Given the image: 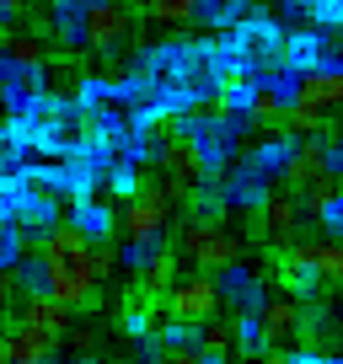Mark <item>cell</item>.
<instances>
[{
    "label": "cell",
    "instance_id": "cell-33",
    "mask_svg": "<svg viewBox=\"0 0 343 364\" xmlns=\"http://www.w3.org/2000/svg\"><path fill=\"white\" fill-rule=\"evenodd\" d=\"M22 252H27V236L6 220V225H0V268H16V262H22Z\"/></svg>",
    "mask_w": 343,
    "mask_h": 364
},
{
    "label": "cell",
    "instance_id": "cell-44",
    "mask_svg": "<svg viewBox=\"0 0 343 364\" xmlns=\"http://www.w3.org/2000/svg\"><path fill=\"white\" fill-rule=\"evenodd\" d=\"M332 353H338V364H343V321H338V343H332Z\"/></svg>",
    "mask_w": 343,
    "mask_h": 364
},
{
    "label": "cell",
    "instance_id": "cell-1",
    "mask_svg": "<svg viewBox=\"0 0 343 364\" xmlns=\"http://www.w3.org/2000/svg\"><path fill=\"white\" fill-rule=\"evenodd\" d=\"M43 257H48V295L54 300H65V306H75V311H97V262H92V247L97 241L92 236H80L70 220H59L54 230H48L43 241Z\"/></svg>",
    "mask_w": 343,
    "mask_h": 364
},
{
    "label": "cell",
    "instance_id": "cell-30",
    "mask_svg": "<svg viewBox=\"0 0 343 364\" xmlns=\"http://www.w3.org/2000/svg\"><path fill=\"white\" fill-rule=\"evenodd\" d=\"M285 129H290V134H327V113L295 97V102H290V113H285Z\"/></svg>",
    "mask_w": 343,
    "mask_h": 364
},
{
    "label": "cell",
    "instance_id": "cell-19",
    "mask_svg": "<svg viewBox=\"0 0 343 364\" xmlns=\"http://www.w3.org/2000/svg\"><path fill=\"white\" fill-rule=\"evenodd\" d=\"M300 102L322 107V113H338L343 107V70H306L300 75Z\"/></svg>",
    "mask_w": 343,
    "mask_h": 364
},
{
    "label": "cell",
    "instance_id": "cell-22",
    "mask_svg": "<svg viewBox=\"0 0 343 364\" xmlns=\"http://www.w3.org/2000/svg\"><path fill=\"white\" fill-rule=\"evenodd\" d=\"M241 16H247L241 0H199L194 6V27H204V33H231Z\"/></svg>",
    "mask_w": 343,
    "mask_h": 364
},
{
    "label": "cell",
    "instance_id": "cell-16",
    "mask_svg": "<svg viewBox=\"0 0 343 364\" xmlns=\"http://www.w3.org/2000/svg\"><path fill=\"white\" fill-rule=\"evenodd\" d=\"M274 284L285 289V295H295L300 306H322V295H327V279L317 273V262H290V257H279Z\"/></svg>",
    "mask_w": 343,
    "mask_h": 364
},
{
    "label": "cell",
    "instance_id": "cell-47",
    "mask_svg": "<svg viewBox=\"0 0 343 364\" xmlns=\"http://www.w3.org/2000/svg\"><path fill=\"white\" fill-rule=\"evenodd\" d=\"M0 364H11V359H6V348H0Z\"/></svg>",
    "mask_w": 343,
    "mask_h": 364
},
{
    "label": "cell",
    "instance_id": "cell-4",
    "mask_svg": "<svg viewBox=\"0 0 343 364\" xmlns=\"http://www.w3.org/2000/svg\"><path fill=\"white\" fill-rule=\"evenodd\" d=\"M306 209H300V198H295V188H274L268 193V204L258 209V247H290L295 236H306Z\"/></svg>",
    "mask_w": 343,
    "mask_h": 364
},
{
    "label": "cell",
    "instance_id": "cell-23",
    "mask_svg": "<svg viewBox=\"0 0 343 364\" xmlns=\"http://www.w3.org/2000/svg\"><path fill=\"white\" fill-rule=\"evenodd\" d=\"M156 338H161L167 353H199V343H204V321H183V316L156 321Z\"/></svg>",
    "mask_w": 343,
    "mask_h": 364
},
{
    "label": "cell",
    "instance_id": "cell-46",
    "mask_svg": "<svg viewBox=\"0 0 343 364\" xmlns=\"http://www.w3.org/2000/svg\"><path fill=\"white\" fill-rule=\"evenodd\" d=\"M59 364H65V359H59ZM70 364H92V359H70Z\"/></svg>",
    "mask_w": 343,
    "mask_h": 364
},
{
    "label": "cell",
    "instance_id": "cell-32",
    "mask_svg": "<svg viewBox=\"0 0 343 364\" xmlns=\"http://www.w3.org/2000/svg\"><path fill=\"white\" fill-rule=\"evenodd\" d=\"M274 16L285 27H311L317 22V0H274Z\"/></svg>",
    "mask_w": 343,
    "mask_h": 364
},
{
    "label": "cell",
    "instance_id": "cell-34",
    "mask_svg": "<svg viewBox=\"0 0 343 364\" xmlns=\"http://www.w3.org/2000/svg\"><path fill=\"white\" fill-rule=\"evenodd\" d=\"M317 70H343V27H338V33H322V54H317Z\"/></svg>",
    "mask_w": 343,
    "mask_h": 364
},
{
    "label": "cell",
    "instance_id": "cell-10",
    "mask_svg": "<svg viewBox=\"0 0 343 364\" xmlns=\"http://www.w3.org/2000/svg\"><path fill=\"white\" fill-rule=\"evenodd\" d=\"M59 343H65V338H54V332H43V327H33V321L16 316L11 332H6V359H11V364H59V359H65Z\"/></svg>",
    "mask_w": 343,
    "mask_h": 364
},
{
    "label": "cell",
    "instance_id": "cell-39",
    "mask_svg": "<svg viewBox=\"0 0 343 364\" xmlns=\"http://www.w3.org/2000/svg\"><path fill=\"white\" fill-rule=\"evenodd\" d=\"M70 348H75V353H92L97 348V332L92 327H70Z\"/></svg>",
    "mask_w": 343,
    "mask_h": 364
},
{
    "label": "cell",
    "instance_id": "cell-43",
    "mask_svg": "<svg viewBox=\"0 0 343 364\" xmlns=\"http://www.w3.org/2000/svg\"><path fill=\"white\" fill-rule=\"evenodd\" d=\"M118 6H124L129 16H145V0H118Z\"/></svg>",
    "mask_w": 343,
    "mask_h": 364
},
{
    "label": "cell",
    "instance_id": "cell-42",
    "mask_svg": "<svg viewBox=\"0 0 343 364\" xmlns=\"http://www.w3.org/2000/svg\"><path fill=\"white\" fill-rule=\"evenodd\" d=\"M263 364H290V353H285V348H268V353H263Z\"/></svg>",
    "mask_w": 343,
    "mask_h": 364
},
{
    "label": "cell",
    "instance_id": "cell-5",
    "mask_svg": "<svg viewBox=\"0 0 343 364\" xmlns=\"http://www.w3.org/2000/svg\"><path fill=\"white\" fill-rule=\"evenodd\" d=\"M167 311L183 321H215L220 316V279L204 268L177 273V284L167 289Z\"/></svg>",
    "mask_w": 343,
    "mask_h": 364
},
{
    "label": "cell",
    "instance_id": "cell-12",
    "mask_svg": "<svg viewBox=\"0 0 343 364\" xmlns=\"http://www.w3.org/2000/svg\"><path fill=\"white\" fill-rule=\"evenodd\" d=\"M241 156L279 182V177H285V166H290V156H295V134H290V129H263L258 139H247V145H241Z\"/></svg>",
    "mask_w": 343,
    "mask_h": 364
},
{
    "label": "cell",
    "instance_id": "cell-45",
    "mask_svg": "<svg viewBox=\"0 0 343 364\" xmlns=\"http://www.w3.org/2000/svg\"><path fill=\"white\" fill-rule=\"evenodd\" d=\"M236 364H263V359H247V353H241V359H236Z\"/></svg>",
    "mask_w": 343,
    "mask_h": 364
},
{
    "label": "cell",
    "instance_id": "cell-27",
    "mask_svg": "<svg viewBox=\"0 0 343 364\" xmlns=\"http://www.w3.org/2000/svg\"><path fill=\"white\" fill-rule=\"evenodd\" d=\"M0 48H6V54H11L16 65H43V59H48V43H43V33H22V27L0 38Z\"/></svg>",
    "mask_w": 343,
    "mask_h": 364
},
{
    "label": "cell",
    "instance_id": "cell-17",
    "mask_svg": "<svg viewBox=\"0 0 343 364\" xmlns=\"http://www.w3.org/2000/svg\"><path fill=\"white\" fill-rule=\"evenodd\" d=\"M22 321L54 332V338H70V327H75V306H65V300H54V295H22Z\"/></svg>",
    "mask_w": 343,
    "mask_h": 364
},
{
    "label": "cell",
    "instance_id": "cell-9",
    "mask_svg": "<svg viewBox=\"0 0 343 364\" xmlns=\"http://www.w3.org/2000/svg\"><path fill=\"white\" fill-rule=\"evenodd\" d=\"M258 321H263L268 348H290V343L306 338V306H300L295 295H268L263 311H258Z\"/></svg>",
    "mask_w": 343,
    "mask_h": 364
},
{
    "label": "cell",
    "instance_id": "cell-38",
    "mask_svg": "<svg viewBox=\"0 0 343 364\" xmlns=\"http://www.w3.org/2000/svg\"><path fill=\"white\" fill-rule=\"evenodd\" d=\"M167 359V348H161V338L150 332V338H139V364H161Z\"/></svg>",
    "mask_w": 343,
    "mask_h": 364
},
{
    "label": "cell",
    "instance_id": "cell-8",
    "mask_svg": "<svg viewBox=\"0 0 343 364\" xmlns=\"http://www.w3.org/2000/svg\"><path fill=\"white\" fill-rule=\"evenodd\" d=\"M215 279H220V306H226L231 316H241V311H263L268 284H274V279H268L263 268H252L247 257L231 262V268H220Z\"/></svg>",
    "mask_w": 343,
    "mask_h": 364
},
{
    "label": "cell",
    "instance_id": "cell-41",
    "mask_svg": "<svg viewBox=\"0 0 343 364\" xmlns=\"http://www.w3.org/2000/svg\"><path fill=\"white\" fill-rule=\"evenodd\" d=\"M11 65H16V59L0 48V102H6V80H11Z\"/></svg>",
    "mask_w": 343,
    "mask_h": 364
},
{
    "label": "cell",
    "instance_id": "cell-15",
    "mask_svg": "<svg viewBox=\"0 0 343 364\" xmlns=\"http://www.w3.org/2000/svg\"><path fill=\"white\" fill-rule=\"evenodd\" d=\"M156 166H161V177H177V182H199V150H194V139L188 134H177V129H167L161 134V150H156Z\"/></svg>",
    "mask_w": 343,
    "mask_h": 364
},
{
    "label": "cell",
    "instance_id": "cell-7",
    "mask_svg": "<svg viewBox=\"0 0 343 364\" xmlns=\"http://www.w3.org/2000/svg\"><path fill=\"white\" fill-rule=\"evenodd\" d=\"M86 22H92V0H48V6H43V27H38V33H48L65 54H86V48H92Z\"/></svg>",
    "mask_w": 343,
    "mask_h": 364
},
{
    "label": "cell",
    "instance_id": "cell-21",
    "mask_svg": "<svg viewBox=\"0 0 343 364\" xmlns=\"http://www.w3.org/2000/svg\"><path fill=\"white\" fill-rule=\"evenodd\" d=\"M317 54H322V27H290L285 33V65H295L300 75L317 70Z\"/></svg>",
    "mask_w": 343,
    "mask_h": 364
},
{
    "label": "cell",
    "instance_id": "cell-20",
    "mask_svg": "<svg viewBox=\"0 0 343 364\" xmlns=\"http://www.w3.org/2000/svg\"><path fill=\"white\" fill-rule=\"evenodd\" d=\"M134 284H139V289H145V295H150V300H167V289H172V284H177V247H172V241H167V247H161V252H156V257H150V262H145V268H139V273H134Z\"/></svg>",
    "mask_w": 343,
    "mask_h": 364
},
{
    "label": "cell",
    "instance_id": "cell-13",
    "mask_svg": "<svg viewBox=\"0 0 343 364\" xmlns=\"http://www.w3.org/2000/svg\"><path fill=\"white\" fill-rule=\"evenodd\" d=\"M167 225H172V209L156 193H139L118 209V236H167Z\"/></svg>",
    "mask_w": 343,
    "mask_h": 364
},
{
    "label": "cell",
    "instance_id": "cell-25",
    "mask_svg": "<svg viewBox=\"0 0 343 364\" xmlns=\"http://www.w3.org/2000/svg\"><path fill=\"white\" fill-rule=\"evenodd\" d=\"M102 188H107L113 198H124V204H129V198L145 193V166H134V161H113V171H107Z\"/></svg>",
    "mask_w": 343,
    "mask_h": 364
},
{
    "label": "cell",
    "instance_id": "cell-28",
    "mask_svg": "<svg viewBox=\"0 0 343 364\" xmlns=\"http://www.w3.org/2000/svg\"><path fill=\"white\" fill-rule=\"evenodd\" d=\"M236 348L247 353V359H263V353H268V338H263L258 311H241V316H236Z\"/></svg>",
    "mask_w": 343,
    "mask_h": 364
},
{
    "label": "cell",
    "instance_id": "cell-29",
    "mask_svg": "<svg viewBox=\"0 0 343 364\" xmlns=\"http://www.w3.org/2000/svg\"><path fill=\"white\" fill-rule=\"evenodd\" d=\"M188 209H194L199 220H226V193H220V182H194V198H188Z\"/></svg>",
    "mask_w": 343,
    "mask_h": 364
},
{
    "label": "cell",
    "instance_id": "cell-48",
    "mask_svg": "<svg viewBox=\"0 0 343 364\" xmlns=\"http://www.w3.org/2000/svg\"><path fill=\"white\" fill-rule=\"evenodd\" d=\"M92 6H102V0H92Z\"/></svg>",
    "mask_w": 343,
    "mask_h": 364
},
{
    "label": "cell",
    "instance_id": "cell-24",
    "mask_svg": "<svg viewBox=\"0 0 343 364\" xmlns=\"http://www.w3.org/2000/svg\"><path fill=\"white\" fill-rule=\"evenodd\" d=\"M194 6L199 0H145V22L177 33V27H194Z\"/></svg>",
    "mask_w": 343,
    "mask_h": 364
},
{
    "label": "cell",
    "instance_id": "cell-40",
    "mask_svg": "<svg viewBox=\"0 0 343 364\" xmlns=\"http://www.w3.org/2000/svg\"><path fill=\"white\" fill-rule=\"evenodd\" d=\"M327 171H332V177H343V139H332V145H327Z\"/></svg>",
    "mask_w": 343,
    "mask_h": 364
},
{
    "label": "cell",
    "instance_id": "cell-36",
    "mask_svg": "<svg viewBox=\"0 0 343 364\" xmlns=\"http://www.w3.org/2000/svg\"><path fill=\"white\" fill-rule=\"evenodd\" d=\"M22 11H27L22 0H0V38H6V33H16V27H22Z\"/></svg>",
    "mask_w": 343,
    "mask_h": 364
},
{
    "label": "cell",
    "instance_id": "cell-11",
    "mask_svg": "<svg viewBox=\"0 0 343 364\" xmlns=\"http://www.w3.org/2000/svg\"><path fill=\"white\" fill-rule=\"evenodd\" d=\"M43 97H48V70L43 65H11V80H6V118H16V113H38L43 107Z\"/></svg>",
    "mask_w": 343,
    "mask_h": 364
},
{
    "label": "cell",
    "instance_id": "cell-18",
    "mask_svg": "<svg viewBox=\"0 0 343 364\" xmlns=\"http://www.w3.org/2000/svg\"><path fill=\"white\" fill-rule=\"evenodd\" d=\"M129 27H134V16L118 6V0H102V6H92V22H86V33H92V48H113L129 38Z\"/></svg>",
    "mask_w": 343,
    "mask_h": 364
},
{
    "label": "cell",
    "instance_id": "cell-3",
    "mask_svg": "<svg viewBox=\"0 0 343 364\" xmlns=\"http://www.w3.org/2000/svg\"><path fill=\"white\" fill-rule=\"evenodd\" d=\"M177 257H188V268H204V273H220L231 262L247 257V241L226 225V220H188L177 230Z\"/></svg>",
    "mask_w": 343,
    "mask_h": 364
},
{
    "label": "cell",
    "instance_id": "cell-2",
    "mask_svg": "<svg viewBox=\"0 0 343 364\" xmlns=\"http://www.w3.org/2000/svg\"><path fill=\"white\" fill-rule=\"evenodd\" d=\"M172 129L194 139L199 166H204V171H199V182H220V177H226V166L241 156V145H247V139L231 129V118L220 113V107H215V113H177V124H172Z\"/></svg>",
    "mask_w": 343,
    "mask_h": 364
},
{
    "label": "cell",
    "instance_id": "cell-14",
    "mask_svg": "<svg viewBox=\"0 0 343 364\" xmlns=\"http://www.w3.org/2000/svg\"><path fill=\"white\" fill-rule=\"evenodd\" d=\"M70 225L92 241H118V209L97 193H80V198H70Z\"/></svg>",
    "mask_w": 343,
    "mask_h": 364
},
{
    "label": "cell",
    "instance_id": "cell-37",
    "mask_svg": "<svg viewBox=\"0 0 343 364\" xmlns=\"http://www.w3.org/2000/svg\"><path fill=\"white\" fill-rule=\"evenodd\" d=\"M16 295H22V284H16V268H0V311H11Z\"/></svg>",
    "mask_w": 343,
    "mask_h": 364
},
{
    "label": "cell",
    "instance_id": "cell-35",
    "mask_svg": "<svg viewBox=\"0 0 343 364\" xmlns=\"http://www.w3.org/2000/svg\"><path fill=\"white\" fill-rule=\"evenodd\" d=\"M311 27L338 33V27H343V0H317V22H311Z\"/></svg>",
    "mask_w": 343,
    "mask_h": 364
},
{
    "label": "cell",
    "instance_id": "cell-6",
    "mask_svg": "<svg viewBox=\"0 0 343 364\" xmlns=\"http://www.w3.org/2000/svg\"><path fill=\"white\" fill-rule=\"evenodd\" d=\"M220 193H226V209L231 215H252L258 220V209L268 204V193H274V177L268 171H258L247 156H236L226 166V177H220Z\"/></svg>",
    "mask_w": 343,
    "mask_h": 364
},
{
    "label": "cell",
    "instance_id": "cell-26",
    "mask_svg": "<svg viewBox=\"0 0 343 364\" xmlns=\"http://www.w3.org/2000/svg\"><path fill=\"white\" fill-rule=\"evenodd\" d=\"M16 284H22V295H48V257H43V247L22 252V262H16Z\"/></svg>",
    "mask_w": 343,
    "mask_h": 364
},
{
    "label": "cell",
    "instance_id": "cell-31",
    "mask_svg": "<svg viewBox=\"0 0 343 364\" xmlns=\"http://www.w3.org/2000/svg\"><path fill=\"white\" fill-rule=\"evenodd\" d=\"M27 166V145L11 134V124H0V177H16Z\"/></svg>",
    "mask_w": 343,
    "mask_h": 364
}]
</instances>
